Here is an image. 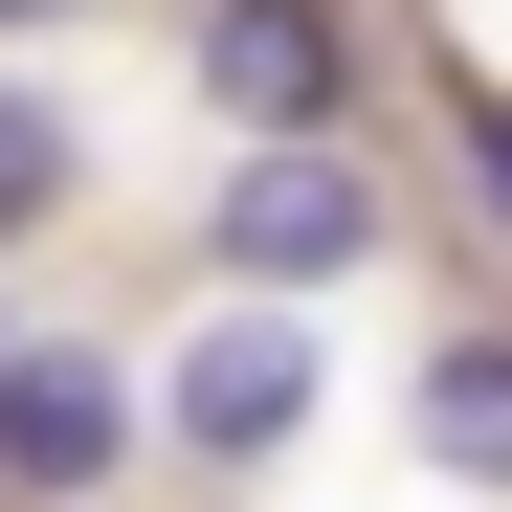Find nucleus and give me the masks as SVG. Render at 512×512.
I'll return each instance as SVG.
<instances>
[{
  "instance_id": "obj_1",
  "label": "nucleus",
  "mask_w": 512,
  "mask_h": 512,
  "mask_svg": "<svg viewBox=\"0 0 512 512\" xmlns=\"http://www.w3.org/2000/svg\"><path fill=\"white\" fill-rule=\"evenodd\" d=\"M201 245H223L245 290H334V268H379V179H357V134H245Z\"/></svg>"
},
{
  "instance_id": "obj_2",
  "label": "nucleus",
  "mask_w": 512,
  "mask_h": 512,
  "mask_svg": "<svg viewBox=\"0 0 512 512\" xmlns=\"http://www.w3.org/2000/svg\"><path fill=\"white\" fill-rule=\"evenodd\" d=\"M201 112H245V134H357V0H201Z\"/></svg>"
},
{
  "instance_id": "obj_3",
  "label": "nucleus",
  "mask_w": 512,
  "mask_h": 512,
  "mask_svg": "<svg viewBox=\"0 0 512 512\" xmlns=\"http://www.w3.org/2000/svg\"><path fill=\"white\" fill-rule=\"evenodd\" d=\"M112 468H134V379L112 357H67V334L0 357V490H23V512H90Z\"/></svg>"
},
{
  "instance_id": "obj_4",
  "label": "nucleus",
  "mask_w": 512,
  "mask_h": 512,
  "mask_svg": "<svg viewBox=\"0 0 512 512\" xmlns=\"http://www.w3.org/2000/svg\"><path fill=\"white\" fill-rule=\"evenodd\" d=\"M290 423H312V334H290L268 290H245V312L201 334V357H179V446H201V468H268Z\"/></svg>"
},
{
  "instance_id": "obj_5",
  "label": "nucleus",
  "mask_w": 512,
  "mask_h": 512,
  "mask_svg": "<svg viewBox=\"0 0 512 512\" xmlns=\"http://www.w3.org/2000/svg\"><path fill=\"white\" fill-rule=\"evenodd\" d=\"M423 446L512 490V334H423Z\"/></svg>"
},
{
  "instance_id": "obj_6",
  "label": "nucleus",
  "mask_w": 512,
  "mask_h": 512,
  "mask_svg": "<svg viewBox=\"0 0 512 512\" xmlns=\"http://www.w3.org/2000/svg\"><path fill=\"white\" fill-rule=\"evenodd\" d=\"M45 201H67V112H45V90H0V245H23Z\"/></svg>"
},
{
  "instance_id": "obj_7",
  "label": "nucleus",
  "mask_w": 512,
  "mask_h": 512,
  "mask_svg": "<svg viewBox=\"0 0 512 512\" xmlns=\"http://www.w3.org/2000/svg\"><path fill=\"white\" fill-rule=\"evenodd\" d=\"M446 156H468V179H490V223H512V112H446Z\"/></svg>"
},
{
  "instance_id": "obj_8",
  "label": "nucleus",
  "mask_w": 512,
  "mask_h": 512,
  "mask_svg": "<svg viewBox=\"0 0 512 512\" xmlns=\"http://www.w3.org/2000/svg\"><path fill=\"white\" fill-rule=\"evenodd\" d=\"M0 23H67V0H0Z\"/></svg>"
},
{
  "instance_id": "obj_9",
  "label": "nucleus",
  "mask_w": 512,
  "mask_h": 512,
  "mask_svg": "<svg viewBox=\"0 0 512 512\" xmlns=\"http://www.w3.org/2000/svg\"><path fill=\"white\" fill-rule=\"evenodd\" d=\"M0 357H23V334H0Z\"/></svg>"
}]
</instances>
